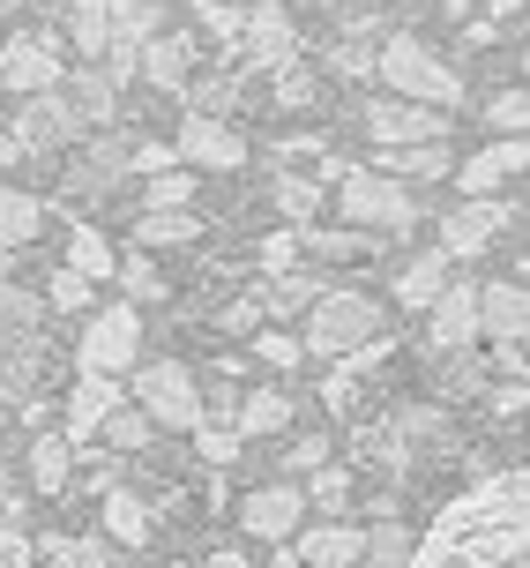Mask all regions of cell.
Masks as SVG:
<instances>
[{
	"mask_svg": "<svg viewBox=\"0 0 530 568\" xmlns=\"http://www.w3.org/2000/svg\"><path fill=\"white\" fill-rule=\"evenodd\" d=\"M434 8H463V0H434Z\"/></svg>",
	"mask_w": 530,
	"mask_h": 568,
	"instance_id": "34",
	"label": "cell"
},
{
	"mask_svg": "<svg viewBox=\"0 0 530 568\" xmlns=\"http://www.w3.org/2000/svg\"><path fill=\"white\" fill-rule=\"evenodd\" d=\"M142 397H150V412H157V419H195V389H187V374L180 367H150L142 374Z\"/></svg>",
	"mask_w": 530,
	"mask_h": 568,
	"instance_id": "6",
	"label": "cell"
},
{
	"mask_svg": "<svg viewBox=\"0 0 530 568\" xmlns=\"http://www.w3.org/2000/svg\"><path fill=\"white\" fill-rule=\"evenodd\" d=\"M493 128H501V135H530V90H516V98H493Z\"/></svg>",
	"mask_w": 530,
	"mask_h": 568,
	"instance_id": "22",
	"label": "cell"
},
{
	"mask_svg": "<svg viewBox=\"0 0 530 568\" xmlns=\"http://www.w3.org/2000/svg\"><path fill=\"white\" fill-rule=\"evenodd\" d=\"M195 8H202V23H210V30H224V38L239 30V23H232V8H224V0H195Z\"/></svg>",
	"mask_w": 530,
	"mask_h": 568,
	"instance_id": "30",
	"label": "cell"
},
{
	"mask_svg": "<svg viewBox=\"0 0 530 568\" xmlns=\"http://www.w3.org/2000/svg\"><path fill=\"white\" fill-rule=\"evenodd\" d=\"M404 568H530V471H501L456 494Z\"/></svg>",
	"mask_w": 530,
	"mask_h": 568,
	"instance_id": "1",
	"label": "cell"
},
{
	"mask_svg": "<svg viewBox=\"0 0 530 568\" xmlns=\"http://www.w3.org/2000/svg\"><path fill=\"white\" fill-rule=\"evenodd\" d=\"M83 359L90 367H128V359H135V314L128 307H112V314H98V322H90V337H83Z\"/></svg>",
	"mask_w": 530,
	"mask_h": 568,
	"instance_id": "4",
	"label": "cell"
},
{
	"mask_svg": "<svg viewBox=\"0 0 530 568\" xmlns=\"http://www.w3.org/2000/svg\"><path fill=\"white\" fill-rule=\"evenodd\" d=\"M105 516H112V539H128V546H135V539H142V524H150V516H142V501H128V494H120Z\"/></svg>",
	"mask_w": 530,
	"mask_h": 568,
	"instance_id": "25",
	"label": "cell"
},
{
	"mask_svg": "<svg viewBox=\"0 0 530 568\" xmlns=\"http://www.w3.org/2000/svg\"><path fill=\"white\" fill-rule=\"evenodd\" d=\"M381 75L396 90H411V98H456V75H448L441 60L426 53L419 38H389V53H381Z\"/></svg>",
	"mask_w": 530,
	"mask_h": 568,
	"instance_id": "2",
	"label": "cell"
},
{
	"mask_svg": "<svg viewBox=\"0 0 530 568\" xmlns=\"http://www.w3.org/2000/svg\"><path fill=\"white\" fill-rule=\"evenodd\" d=\"M53 300H60V307H83V270H75V277H60Z\"/></svg>",
	"mask_w": 530,
	"mask_h": 568,
	"instance_id": "31",
	"label": "cell"
},
{
	"mask_svg": "<svg viewBox=\"0 0 530 568\" xmlns=\"http://www.w3.org/2000/svg\"><path fill=\"white\" fill-rule=\"evenodd\" d=\"M180 68H187V45H180V38H165V45L150 53V75H157V83H180Z\"/></svg>",
	"mask_w": 530,
	"mask_h": 568,
	"instance_id": "26",
	"label": "cell"
},
{
	"mask_svg": "<svg viewBox=\"0 0 530 568\" xmlns=\"http://www.w3.org/2000/svg\"><path fill=\"white\" fill-rule=\"evenodd\" d=\"M150 23H157L150 0H112V45H120V53H135L142 38H150Z\"/></svg>",
	"mask_w": 530,
	"mask_h": 568,
	"instance_id": "16",
	"label": "cell"
},
{
	"mask_svg": "<svg viewBox=\"0 0 530 568\" xmlns=\"http://www.w3.org/2000/svg\"><path fill=\"white\" fill-rule=\"evenodd\" d=\"M366 329H374V307H366L359 292H336V300H322V314H314V344H322V352L359 344Z\"/></svg>",
	"mask_w": 530,
	"mask_h": 568,
	"instance_id": "3",
	"label": "cell"
},
{
	"mask_svg": "<svg viewBox=\"0 0 530 568\" xmlns=\"http://www.w3.org/2000/svg\"><path fill=\"white\" fill-rule=\"evenodd\" d=\"M30 225H38V210H30L23 195L0 187V240H30Z\"/></svg>",
	"mask_w": 530,
	"mask_h": 568,
	"instance_id": "23",
	"label": "cell"
},
{
	"mask_svg": "<svg viewBox=\"0 0 530 568\" xmlns=\"http://www.w3.org/2000/svg\"><path fill=\"white\" fill-rule=\"evenodd\" d=\"M344 202H351L359 217H389V225H404V217H411V202L396 195V187H381V180H366V172H351V180H344Z\"/></svg>",
	"mask_w": 530,
	"mask_h": 568,
	"instance_id": "9",
	"label": "cell"
},
{
	"mask_svg": "<svg viewBox=\"0 0 530 568\" xmlns=\"http://www.w3.org/2000/svg\"><path fill=\"white\" fill-rule=\"evenodd\" d=\"M284 419V397H254L247 404V434H262V426H277Z\"/></svg>",
	"mask_w": 530,
	"mask_h": 568,
	"instance_id": "28",
	"label": "cell"
},
{
	"mask_svg": "<svg viewBox=\"0 0 530 568\" xmlns=\"http://www.w3.org/2000/svg\"><path fill=\"white\" fill-rule=\"evenodd\" d=\"M262 359H269V367H292L299 352H292V344H284V337H262Z\"/></svg>",
	"mask_w": 530,
	"mask_h": 568,
	"instance_id": "32",
	"label": "cell"
},
{
	"mask_svg": "<svg viewBox=\"0 0 530 568\" xmlns=\"http://www.w3.org/2000/svg\"><path fill=\"white\" fill-rule=\"evenodd\" d=\"M247 38H254V53L269 60V68H284V60H292V23H284V8H277V0H262V8H254Z\"/></svg>",
	"mask_w": 530,
	"mask_h": 568,
	"instance_id": "10",
	"label": "cell"
},
{
	"mask_svg": "<svg viewBox=\"0 0 530 568\" xmlns=\"http://www.w3.org/2000/svg\"><path fill=\"white\" fill-rule=\"evenodd\" d=\"M501 225H508V210H493V202H478V210H463V217L448 225V247H456V255H478V247H486V240H493Z\"/></svg>",
	"mask_w": 530,
	"mask_h": 568,
	"instance_id": "13",
	"label": "cell"
},
{
	"mask_svg": "<svg viewBox=\"0 0 530 568\" xmlns=\"http://www.w3.org/2000/svg\"><path fill=\"white\" fill-rule=\"evenodd\" d=\"M0 568H30V531H23V509H16L8 486H0Z\"/></svg>",
	"mask_w": 530,
	"mask_h": 568,
	"instance_id": "15",
	"label": "cell"
},
{
	"mask_svg": "<svg viewBox=\"0 0 530 568\" xmlns=\"http://www.w3.org/2000/svg\"><path fill=\"white\" fill-rule=\"evenodd\" d=\"M60 471H68V456H60L53 442H38V449H30V486H38V494H53Z\"/></svg>",
	"mask_w": 530,
	"mask_h": 568,
	"instance_id": "24",
	"label": "cell"
},
{
	"mask_svg": "<svg viewBox=\"0 0 530 568\" xmlns=\"http://www.w3.org/2000/svg\"><path fill=\"white\" fill-rule=\"evenodd\" d=\"M142 240H187V225L180 217H157V225H142Z\"/></svg>",
	"mask_w": 530,
	"mask_h": 568,
	"instance_id": "33",
	"label": "cell"
},
{
	"mask_svg": "<svg viewBox=\"0 0 530 568\" xmlns=\"http://www.w3.org/2000/svg\"><path fill=\"white\" fill-rule=\"evenodd\" d=\"M75 45L83 53H105L112 45V0H75Z\"/></svg>",
	"mask_w": 530,
	"mask_h": 568,
	"instance_id": "18",
	"label": "cell"
},
{
	"mask_svg": "<svg viewBox=\"0 0 530 568\" xmlns=\"http://www.w3.org/2000/svg\"><path fill=\"white\" fill-rule=\"evenodd\" d=\"M441 277H448V255H426V262H411V270H404V284H396V292H404L411 307H426V300H441Z\"/></svg>",
	"mask_w": 530,
	"mask_h": 568,
	"instance_id": "19",
	"label": "cell"
},
{
	"mask_svg": "<svg viewBox=\"0 0 530 568\" xmlns=\"http://www.w3.org/2000/svg\"><path fill=\"white\" fill-rule=\"evenodd\" d=\"M187 158H210V165H239V135L217 128V120H187Z\"/></svg>",
	"mask_w": 530,
	"mask_h": 568,
	"instance_id": "14",
	"label": "cell"
},
{
	"mask_svg": "<svg viewBox=\"0 0 530 568\" xmlns=\"http://www.w3.org/2000/svg\"><path fill=\"white\" fill-rule=\"evenodd\" d=\"M68 412H75V434H90V426H98V419H105V412H112V382H83Z\"/></svg>",
	"mask_w": 530,
	"mask_h": 568,
	"instance_id": "20",
	"label": "cell"
},
{
	"mask_svg": "<svg viewBox=\"0 0 530 568\" xmlns=\"http://www.w3.org/2000/svg\"><path fill=\"white\" fill-rule=\"evenodd\" d=\"M0 75H8L16 90H38V83H53V75H60V60H53V45H45V38H8Z\"/></svg>",
	"mask_w": 530,
	"mask_h": 568,
	"instance_id": "5",
	"label": "cell"
},
{
	"mask_svg": "<svg viewBox=\"0 0 530 568\" xmlns=\"http://www.w3.org/2000/svg\"><path fill=\"white\" fill-rule=\"evenodd\" d=\"M0 158H8V142H0Z\"/></svg>",
	"mask_w": 530,
	"mask_h": 568,
	"instance_id": "35",
	"label": "cell"
},
{
	"mask_svg": "<svg viewBox=\"0 0 530 568\" xmlns=\"http://www.w3.org/2000/svg\"><path fill=\"white\" fill-rule=\"evenodd\" d=\"M374 561H381V568H404V561H411V546H404V531H389V539L374 546Z\"/></svg>",
	"mask_w": 530,
	"mask_h": 568,
	"instance_id": "29",
	"label": "cell"
},
{
	"mask_svg": "<svg viewBox=\"0 0 530 568\" xmlns=\"http://www.w3.org/2000/svg\"><path fill=\"white\" fill-rule=\"evenodd\" d=\"M75 270H90V277H105V270H112L105 240H90V232H83V240H75Z\"/></svg>",
	"mask_w": 530,
	"mask_h": 568,
	"instance_id": "27",
	"label": "cell"
},
{
	"mask_svg": "<svg viewBox=\"0 0 530 568\" xmlns=\"http://www.w3.org/2000/svg\"><path fill=\"white\" fill-rule=\"evenodd\" d=\"M292 524H299V494H292V486H269V494L247 501V531L254 539H284Z\"/></svg>",
	"mask_w": 530,
	"mask_h": 568,
	"instance_id": "7",
	"label": "cell"
},
{
	"mask_svg": "<svg viewBox=\"0 0 530 568\" xmlns=\"http://www.w3.org/2000/svg\"><path fill=\"white\" fill-rule=\"evenodd\" d=\"M478 322H493V337H530V292H486L478 300Z\"/></svg>",
	"mask_w": 530,
	"mask_h": 568,
	"instance_id": "11",
	"label": "cell"
},
{
	"mask_svg": "<svg viewBox=\"0 0 530 568\" xmlns=\"http://www.w3.org/2000/svg\"><path fill=\"white\" fill-rule=\"evenodd\" d=\"M516 172H530V142H493L486 158L463 165V187H501V180H516Z\"/></svg>",
	"mask_w": 530,
	"mask_h": 568,
	"instance_id": "8",
	"label": "cell"
},
{
	"mask_svg": "<svg viewBox=\"0 0 530 568\" xmlns=\"http://www.w3.org/2000/svg\"><path fill=\"white\" fill-rule=\"evenodd\" d=\"M307 554H314L322 568H344V561H359V539H351V531H314Z\"/></svg>",
	"mask_w": 530,
	"mask_h": 568,
	"instance_id": "21",
	"label": "cell"
},
{
	"mask_svg": "<svg viewBox=\"0 0 530 568\" xmlns=\"http://www.w3.org/2000/svg\"><path fill=\"white\" fill-rule=\"evenodd\" d=\"M366 128H374L381 142H426V135H441V120L411 113V105H374V113H366Z\"/></svg>",
	"mask_w": 530,
	"mask_h": 568,
	"instance_id": "12",
	"label": "cell"
},
{
	"mask_svg": "<svg viewBox=\"0 0 530 568\" xmlns=\"http://www.w3.org/2000/svg\"><path fill=\"white\" fill-rule=\"evenodd\" d=\"M471 329H478V292H448L441 314H434V337H441V344H463Z\"/></svg>",
	"mask_w": 530,
	"mask_h": 568,
	"instance_id": "17",
	"label": "cell"
}]
</instances>
